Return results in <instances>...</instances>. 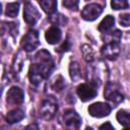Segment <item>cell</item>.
<instances>
[{
  "instance_id": "6da1fadb",
  "label": "cell",
  "mask_w": 130,
  "mask_h": 130,
  "mask_svg": "<svg viewBox=\"0 0 130 130\" xmlns=\"http://www.w3.org/2000/svg\"><path fill=\"white\" fill-rule=\"evenodd\" d=\"M54 68V62L50 53L46 50L39 51L34 57V61L29 67L28 77L32 84L38 85L44 79L48 78Z\"/></svg>"
},
{
  "instance_id": "7a4b0ae2",
  "label": "cell",
  "mask_w": 130,
  "mask_h": 130,
  "mask_svg": "<svg viewBox=\"0 0 130 130\" xmlns=\"http://www.w3.org/2000/svg\"><path fill=\"white\" fill-rule=\"evenodd\" d=\"M58 110V103H57V100L52 96V95H49L47 98H45L41 104V107H40V115L43 119L45 120H51L56 112Z\"/></svg>"
},
{
  "instance_id": "3957f363",
  "label": "cell",
  "mask_w": 130,
  "mask_h": 130,
  "mask_svg": "<svg viewBox=\"0 0 130 130\" xmlns=\"http://www.w3.org/2000/svg\"><path fill=\"white\" fill-rule=\"evenodd\" d=\"M20 45H21V48L26 52L34 51L39 45V34H38V31L34 30V29L28 30L23 36Z\"/></svg>"
},
{
  "instance_id": "277c9868",
  "label": "cell",
  "mask_w": 130,
  "mask_h": 130,
  "mask_svg": "<svg viewBox=\"0 0 130 130\" xmlns=\"http://www.w3.org/2000/svg\"><path fill=\"white\" fill-rule=\"evenodd\" d=\"M76 91L79 99L82 102H87L89 100H92L98 93L96 86L93 83H81L77 86Z\"/></svg>"
},
{
  "instance_id": "5b68a950",
  "label": "cell",
  "mask_w": 130,
  "mask_h": 130,
  "mask_svg": "<svg viewBox=\"0 0 130 130\" xmlns=\"http://www.w3.org/2000/svg\"><path fill=\"white\" fill-rule=\"evenodd\" d=\"M121 88L115 83H108L105 89V98L114 104H119L124 100V94Z\"/></svg>"
},
{
  "instance_id": "8992f818",
  "label": "cell",
  "mask_w": 130,
  "mask_h": 130,
  "mask_svg": "<svg viewBox=\"0 0 130 130\" xmlns=\"http://www.w3.org/2000/svg\"><path fill=\"white\" fill-rule=\"evenodd\" d=\"M63 122L68 129H79L81 125L80 116L73 110H67L63 115Z\"/></svg>"
},
{
  "instance_id": "52a82bcc",
  "label": "cell",
  "mask_w": 130,
  "mask_h": 130,
  "mask_svg": "<svg viewBox=\"0 0 130 130\" xmlns=\"http://www.w3.org/2000/svg\"><path fill=\"white\" fill-rule=\"evenodd\" d=\"M102 12H103V7L101 5L96 3H91L84 6V8L81 11V16L83 19L87 21H92L96 19L102 14Z\"/></svg>"
},
{
  "instance_id": "ba28073f",
  "label": "cell",
  "mask_w": 130,
  "mask_h": 130,
  "mask_svg": "<svg viewBox=\"0 0 130 130\" xmlns=\"http://www.w3.org/2000/svg\"><path fill=\"white\" fill-rule=\"evenodd\" d=\"M41 14L38 9L30 3H25L23 8V19L28 25H34L40 19Z\"/></svg>"
},
{
  "instance_id": "9c48e42d",
  "label": "cell",
  "mask_w": 130,
  "mask_h": 130,
  "mask_svg": "<svg viewBox=\"0 0 130 130\" xmlns=\"http://www.w3.org/2000/svg\"><path fill=\"white\" fill-rule=\"evenodd\" d=\"M88 113L95 118H103L111 113V107L106 103H94L88 107Z\"/></svg>"
},
{
  "instance_id": "30bf717a",
  "label": "cell",
  "mask_w": 130,
  "mask_h": 130,
  "mask_svg": "<svg viewBox=\"0 0 130 130\" xmlns=\"http://www.w3.org/2000/svg\"><path fill=\"white\" fill-rule=\"evenodd\" d=\"M102 55L105 58H108L110 60H114L118 57L120 53V48H119V43L117 42H108L106 45H104L101 49Z\"/></svg>"
},
{
  "instance_id": "8fae6325",
  "label": "cell",
  "mask_w": 130,
  "mask_h": 130,
  "mask_svg": "<svg viewBox=\"0 0 130 130\" xmlns=\"http://www.w3.org/2000/svg\"><path fill=\"white\" fill-rule=\"evenodd\" d=\"M24 99V93L21 88L17 86H12L8 92H7V103L9 105H19L23 102Z\"/></svg>"
},
{
  "instance_id": "7c38bea8",
  "label": "cell",
  "mask_w": 130,
  "mask_h": 130,
  "mask_svg": "<svg viewBox=\"0 0 130 130\" xmlns=\"http://www.w3.org/2000/svg\"><path fill=\"white\" fill-rule=\"evenodd\" d=\"M61 37H62L61 30L57 26H51L46 30V34H45L46 41L51 45L57 44L61 40Z\"/></svg>"
},
{
  "instance_id": "4fadbf2b",
  "label": "cell",
  "mask_w": 130,
  "mask_h": 130,
  "mask_svg": "<svg viewBox=\"0 0 130 130\" xmlns=\"http://www.w3.org/2000/svg\"><path fill=\"white\" fill-rule=\"evenodd\" d=\"M24 118V112L20 109H15L7 113L6 115V121L9 124H14L19 121H21Z\"/></svg>"
},
{
  "instance_id": "5bb4252c",
  "label": "cell",
  "mask_w": 130,
  "mask_h": 130,
  "mask_svg": "<svg viewBox=\"0 0 130 130\" xmlns=\"http://www.w3.org/2000/svg\"><path fill=\"white\" fill-rule=\"evenodd\" d=\"M42 9L48 14L54 13L57 9V0H39Z\"/></svg>"
},
{
  "instance_id": "9a60e30c",
  "label": "cell",
  "mask_w": 130,
  "mask_h": 130,
  "mask_svg": "<svg viewBox=\"0 0 130 130\" xmlns=\"http://www.w3.org/2000/svg\"><path fill=\"white\" fill-rule=\"evenodd\" d=\"M115 24V18L112 15H107L99 24V30L102 32H107L109 29H111L113 27V25Z\"/></svg>"
},
{
  "instance_id": "2e32d148",
  "label": "cell",
  "mask_w": 130,
  "mask_h": 130,
  "mask_svg": "<svg viewBox=\"0 0 130 130\" xmlns=\"http://www.w3.org/2000/svg\"><path fill=\"white\" fill-rule=\"evenodd\" d=\"M69 74L73 81H77L81 77V71L80 67L77 62H72L69 66Z\"/></svg>"
},
{
  "instance_id": "e0dca14e",
  "label": "cell",
  "mask_w": 130,
  "mask_h": 130,
  "mask_svg": "<svg viewBox=\"0 0 130 130\" xmlns=\"http://www.w3.org/2000/svg\"><path fill=\"white\" fill-rule=\"evenodd\" d=\"M117 120H118V122L122 126L128 127L129 126V123H130V117H129L128 112H126L125 110L119 111L118 114H117Z\"/></svg>"
},
{
  "instance_id": "ac0fdd59",
  "label": "cell",
  "mask_w": 130,
  "mask_h": 130,
  "mask_svg": "<svg viewBox=\"0 0 130 130\" xmlns=\"http://www.w3.org/2000/svg\"><path fill=\"white\" fill-rule=\"evenodd\" d=\"M19 4L17 2H12V3H8L6 6V15L9 17H15L18 14V10H19Z\"/></svg>"
},
{
  "instance_id": "d6986e66",
  "label": "cell",
  "mask_w": 130,
  "mask_h": 130,
  "mask_svg": "<svg viewBox=\"0 0 130 130\" xmlns=\"http://www.w3.org/2000/svg\"><path fill=\"white\" fill-rule=\"evenodd\" d=\"M50 21L53 23V24H59V25H65L66 22H67V18L63 15V14H55V15H52L50 17Z\"/></svg>"
},
{
  "instance_id": "ffe728a7",
  "label": "cell",
  "mask_w": 130,
  "mask_h": 130,
  "mask_svg": "<svg viewBox=\"0 0 130 130\" xmlns=\"http://www.w3.org/2000/svg\"><path fill=\"white\" fill-rule=\"evenodd\" d=\"M111 5H112L113 9H115V10L126 9V8L129 7L128 0H112Z\"/></svg>"
},
{
  "instance_id": "44dd1931",
  "label": "cell",
  "mask_w": 130,
  "mask_h": 130,
  "mask_svg": "<svg viewBox=\"0 0 130 130\" xmlns=\"http://www.w3.org/2000/svg\"><path fill=\"white\" fill-rule=\"evenodd\" d=\"M82 55H83V58L88 61V62H91L93 60V52L91 50V48L88 46V45H83L82 46Z\"/></svg>"
},
{
  "instance_id": "7402d4cb",
  "label": "cell",
  "mask_w": 130,
  "mask_h": 130,
  "mask_svg": "<svg viewBox=\"0 0 130 130\" xmlns=\"http://www.w3.org/2000/svg\"><path fill=\"white\" fill-rule=\"evenodd\" d=\"M22 63H23V58H22L21 52H19L17 54V56L15 57L14 62H13V70L15 72H19L22 68Z\"/></svg>"
},
{
  "instance_id": "603a6c76",
  "label": "cell",
  "mask_w": 130,
  "mask_h": 130,
  "mask_svg": "<svg viewBox=\"0 0 130 130\" xmlns=\"http://www.w3.org/2000/svg\"><path fill=\"white\" fill-rule=\"evenodd\" d=\"M52 87L54 90L56 91H61V89L64 87V82H63V78L59 75L54 81H53V84H52Z\"/></svg>"
},
{
  "instance_id": "cb8c5ba5",
  "label": "cell",
  "mask_w": 130,
  "mask_h": 130,
  "mask_svg": "<svg viewBox=\"0 0 130 130\" xmlns=\"http://www.w3.org/2000/svg\"><path fill=\"white\" fill-rule=\"evenodd\" d=\"M79 0H63V5L70 9V10H76L78 7Z\"/></svg>"
},
{
  "instance_id": "d4e9b609",
  "label": "cell",
  "mask_w": 130,
  "mask_h": 130,
  "mask_svg": "<svg viewBox=\"0 0 130 130\" xmlns=\"http://www.w3.org/2000/svg\"><path fill=\"white\" fill-rule=\"evenodd\" d=\"M120 23L123 26H128L129 25V23H130V17H129V14L128 13L123 14V15H120Z\"/></svg>"
},
{
  "instance_id": "484cf974",
  "label": "cell",
  "mask_w": 130,
  "mask_h": 130,
  "mask_svg": "<svg viewBox=\"0 0 130 130\" xmlns=\"http://www.w3.org/2000/svg\"><path fill=\"white\" fill-rule=\"evenodd\" d=\"M68 49H69V42H68V40H66L62 44V46H60L56 51L57 52H65V51H68Z\"/></svg>"
},
{
  "instance_id": "4316f807",
  "label": "cell",
  "mask_w": 130,
  "mask_h": 130,
  "mask_svg": "<svg viewBox=\"0 0 130 130\" xmlns=\"http://www.w3.org/2000/svg\"><path fill=\"white\" fill-rule=\"evenodd\" d=\"M107 128H109V129H114V127L111 125V123H110V122H107V123L103 124V125L100 127V129H107Z\"/></svg>"
},
{
  "instance_id": "83f0119b",
  "label": "cell",
  "mask_w": 130,
  "mask_h": 130,
  "mask_svg": "<svg viewBox=\"0 0 130 130\" xmlns=\"http://www.w3.org/2000/svg\"><path fill=\"white\" fill-rule=\"evenodd\" d=\"M1 93H2V85H0V95H1Z\"/></svg>"
},
{
  "instance_id": "f1b7e54d",
  "label": "cell",
  "mask_w": 130,
  "mask_h": 130,
  "mask_svg": "<svg viewBox=\"0 0 130 130\" xmlns=\"http://www.w3.org/2000/svg\"><path fill=\"white\" fill-rule=\"evenodd\" d=\"M1 12H2V8H1V4H0V14H1Z\"/></svg>"
}]
</instances>
